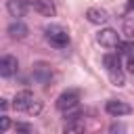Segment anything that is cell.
<instances>
[{"instance_id":"6da1fadb","label":"cell","mask_w":134,"mask_h":134,"mask_svg":"<svg viewBox=\"0 0 134 134\" xmlns=\"http://www.w3.org/2000/svg\"><path fill=\"white\" fill-rule=\"evenodd\" d=\"M13 107H15L17 111L34 113V115H38V113L42 111L40 100H38L29 90H21V92H17V94H15V98H13Z\"/></svg>"},{"instance_id":"7a4b0ae2","label":"cell","mask_w":134,"mask_h":134,"mask_svg":"<svg viewBox=\"0 0 134 134\" xmlns=\"http://www.w3.org/2000/svg\"><path fill=\"white\" fill-rule=\"evenodd\" d=\"M44 38H46V42L50 44V46H54V48H67L69 46V34H67V29L63 27V25H59V23H50V25H46L44 27Z\"/></svg>"},{"instance_id":"3957f363","label":"cell","mask_w":134,"mask_h":134,"mask_svg":"<svg viewBox=\"0 0 134 134\" xmlns=\"http://www.w3.org/2000/svg\"><path fill=\"white\" fill-rule=\"evenodd\" d=\"M103 65H105L107 75L111 77V82H113L115 86H124V84H126L124 69H121V61H119V57H117V54H113V52L105 54V57H103Z\"/></svg>"},{"instance_id":"277c9868","label":"cell","mask_w":134,"mask_h":134,"mask_svg":"<svg viewBox=\"0 0 134 134\" xmlns=\"http://www.w3.org/2000/svg\"><path fill=\"white\" fill-rule=\"evenodd\" d=\"M54 105L65 115V113H69V111H73V109L80 107V92L77 90H65V92H61Z\"/></svg>"},{"instance_id":"5b68a950","label":"cell","mask_w":134,"mask_h":134,"mask_svg":"<svg viewBox=\"0 0 134 134\" xmlns=\"http://www.w3.org/2000/svg\"><path fill=\"white\" fill-rule=\"evenodd\" d=\"M96 40H98V44H100V46H105V48H117V46L121 44L119 34H117L115 29H111V27L100 29V31L96 34Z\"/></svg>"},{"instance_id":"8992f818","label":"cell","mask_w":134,"mask_h":134,"mask_svg":"<svg viewBox=\"0 0 134 134\" xmlns=\"http://www.w3.org/2000/svg\"><path fill=\"white\" fill-rule=\"evenodd\" d=\"M31 75H34V80H36L38 84H44V86H46V84H50V80H52V69H50L48 63L38 61V63H34Z\"/></svg>"},{"instance_id":"52a82bcc","label":"cell","mask_w":134,"mask_h":134,"mask_svg":"<svg viewBox=\"0 0 134 134\" xmlns=\"http://www.w3.org/2000/svg\"><path fill=\"white\" fill-rule=\"evenodd\" d=\"M29 2V10L42 15V17H54L57 15V6L50 0H27Z\"/></svg>"},{"instance_id":"ba28073f","label":"cell","mask_w":134,"mask_h":134,"mask_svg":"<svg viewBox=\"0 0 134 134\" xmlns=\"http://www.w3.org/2000/svg\"><path fill=\"white\" fill-rule=\"evenodd\" d=\"M105 111H107L111 117H121V115H128V113L132 111V107H130L128 103L119 100V98H111V100L105 103Z\"/></svg>"},{"instance_id":"9c48e42d","label":"cell","mask_w":134,"mask_h":134,"mask_svg":"<svg viewBox=\"0 0 134 134\" xmlns=\"http://www.w3.org/2000/svg\"><path fill=\"white\" fill-rule=\"evenodd\" d=\"M19 69V61L13 57V54H4L0 59V75L2 77H13Z\"/></svg>"},{"instance_id":"30bf717a","label":"cell","mask_w":134,"mask_h":134,"mask_svg":"<svg viewBox=\"0 0 134 134\" xmlns=\"http://www.w3.org/2000/svg\"><path fill=\"white\" fill-rule=\"evenodd\" d=\"M86 19H88V23H92V25H105V23L109 21V13H107L105 8H100V6H90V8L86 10Z\"/></svg>"},{"instance_id":"8fae6325","label":"cell","mask_w":134,"mask_h":134,"mask_svg":"<svg viewBox=\"0 0 134 134\" xmlns=\"http://www.w3.org/2000/svg\"><path fill=\"white\" fill-rule=\"evenodd\" d=\"M6 10L10 13V17H23L29 10V2L27 0H8L6 2Z\"/></svg>"},{"instance_id":"7c38bea8","label":"cell","mask_w":134,"mask_h":134,"mask_svg":"<svg viewBox=\"0 0 134 134\" xmlns=\"http://www.w3.org/2000/svg\"><path fill=\"white\" fill-rule=\"evenodd\" d=\"M6 31H8V36L13 38V40H23L27 34H29V29H27V25L21 21V19H17V21H13L8 27H6Z\"/></svg>"},{"instance_id":"4fadbf2b","label":"cell","mask_w":134,"mask_h":134,"mask_svg":"<svg viewBox=\"0 0 134 134\" xmlns=\"http://www.w3.org/2000/svg\"><path fill=\"white\" fill-rule=\"evenodd\" d=\"M63 130L65 132H82L84 130V121H80V119H67V124H65Z\"/></svg>"},{"instance_id":"5bb4252c","label":"cell","mask_w":134,"mask_h":134,"mask_svg":"<svg viewBox=\"0 0 134 134\" xmlns=\"http://www.w3.org/2000/svg\"><path fill=\"white\" fill-rule=\"evenodd\" d=\"M124 67L130 75H134V52H128L126 54V61H124Z\"/></svg>"},{"instance_id":"9a60e30c","label":"cell","mask_w":134,"mask_h":134,"mask_svg":"<svg viewBox=\"0 0 134 134\" xmlns=\"http://www.w3.org/2000/svg\"><path fill=\"white\" fill-rule=\"evenodd\" d=\"M8 128H10V119H8L6 113H2V117H0V130L2 132H8Z\"/></svg>"},{"instance_id":"2e32d148","label":"cell","mask_w":134,"mask_h":134,"mask_svg":"<svg viewBox=\"0 0 134 134\" xmlns=\"http://www.w3.org/2000/svg\"><path fill=\"white\" fill-rule=\"evenodd\" d=\"M117 48H119L121 52H126V54H128V52H134V42H132V40H130V42H121Z\"/></svg>"},{"instance_id":"e0dca14e","label":"cell","mask_w":134,"mask_h":134,"mask_svg":"<svg viewBox=\"0 0 134 134\" xmlns=\"http://www.w3.org/2000/svg\"><path fill=\"white\" fill-rule=\"evenodd\" d=\"M15 130H17V132H34V128H31L29 124H23V121H17V124H15Z\"/></svg>"},{"instance_id":"ac0fdd59","label":"cell","mask_w":134,"mask_h":134,"mask_svg":"<svg viewBox=\"0 0 134 134\" xmlns=\"http://www.w3.org/2000/svg\"><path fill=\"white\" fill-rule=\"evenodd\" d=\"M124 31H126L128 36H134V17H132V19H128V21L124 23Z\"/></svg>"},{"instance_id":"d6986e66","label":"cell","mask_w":134,"mask_h":134,"mask_svg":"<svg viewBox=\"0 0 134 134\" xmlns=\"http://www.w3.org/2000/svg\"><path fill=\"white\" fill-rule=\"evenodd\" d=\"M0 107H2V113H6V109H8V100L2 98V100H0Z\"/></svg>"},{"instance_id":"ffe728a7","label":"cell","mask_w":134,"mask_h":134,"mask_svg":"<svg viewBox=\"0 0 134 134\" xmlns=\"http://www.w3.org/2000/svg\"><path fill=\"white\" fill-rule=\"evenodd\" d=\"M132 8H134V0H130V2H128V10H132Z\"/></svg>"}]
</instances>
